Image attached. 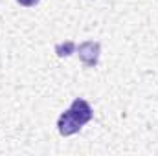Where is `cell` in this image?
Listing matches in <instances>:
<instances>
[{"label": "cell", "mask_w": 158, "mask_h": 156, "mask_svg": "<svg viewBox=\"0 0 158 156\" xmlns=\"http://www.w3.org/2000/svg\"><path fill=\"white\" fill-rule=\"evenodd\" d=\"M94 117V110L90 103L83 97H76L68 110H64L57 119V130L61 136H72L79 132L90 119Z\"/></svg>", "instance_id": "obj_1"}, {"label": "cell", "mask_w": 158, "mask_h": 156, "mask_svg": "<svg viewBox=\"0 0 158 156\" xmlns=\"http://www.w3.org/2000/svg\"><path fill=\"white\" fill-rule=\"evenodd\" d=\"M76 51H77L81 63H83L86 68H94V66L98 64V61H99L101 44H99L98 40H85V42H81L77 48H76Z\"/></svg>", "instance_id": "obj_2"}, {"label": "cell", "mask_w": 158, "mask_h": 156, "mask_svg": "<svg viewBox=\"0 0 158 156\" xmlns=\"http://www.w3.org/2000/svg\"><path fill=\"white\" fill-rule=\"evenodd\" d=\"M76 42L74 40H66V42H59V44H55V53H57V57H70L74 51H76Z\"/></svg>", "instance_id": "obj_3"}, {"label": "cell", "mask_w": 158, "mask_h": 156, "mask_svg": "<svg viewBox=\"0 0 158 156\" xmlns=\"http://www.w3.org/2000/svg\"><path fill=\"white\" fill-rule=\"evenodd\" d=\"M20 6H24V7H33V6H37L40 0H17Z\"/></svg>", "instance_id": "obj_4"}]
</instances>
